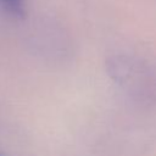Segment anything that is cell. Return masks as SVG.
Wrapping results in <instances>:
<instances>
[{"label":"cell","mask_w":156,"mask_h":156,"mask_svg":"<svg viewBox=\"0 0 156 156\" xmlns=\"http://www.w3.org/2000/svg\"><path fill=\"white\" fill-rule=\"evenodd\" d=\"M0 4L13 15L22 16L24 13V0H0Z\"/></svg>","instance_id":"cell-1"}]
</instances>
